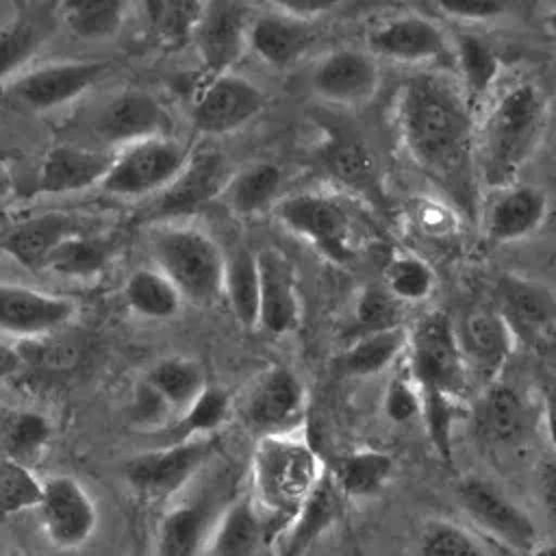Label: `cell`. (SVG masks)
Masks as SVG:
<instances>
[{
  "label": "cell",
  "instance_id": "1",
  "mask_svg": "<svg viewBox=\"0 0 556 556\" xmlns=\"http://www.w3.org/2000/svg\"><path fill=\"white\" fill-rule=\"evenodd\" d=\"M395 119L408 156L469 211L473 128L463 89L443 76H410L400 87Z\"/></svg>",
  "mask_w": 556,
  "mask_h": 556
},
{
  "label": "cell",
  "instance_id": "2",
  "mask_svg": "<svg viewBox=\"0 0 556 556\" xmlns=\"http://www.w3.org/2000/svg\"><path fill=\"white\" fill-rule=\"evenodd\" d=\"M549 102L534 83L506 89L491 106L480 132L478 169L489 187L515 185L547 128Z\"/></svg>",
  "mask_w": 556,
  "mask_h": 556
},
{
  "label": "cell",
  "instance_id": "3",
  "mask_svg": "<svg viewBox=\"0 0 556 556\" xmlns=\"http://www.w3.org/2000/svg\"><path fill=\"white\" fill-rule=\"evenodd\" d=\"M321 473L319 456L300 432L256 439L250 463V497L265 523L267 539L282 532Z\"/></svg>",
  "mask_w": 556,
  "mask_h": 556
},
{
  "label": "cell",
  "instance_id": "4",
  "mask_svg": "<svg viewBox=\"0 0 556 556\" xmlns=\"http://www.w3.org/2000/svg\"><path fill=\"white\" fill-rule=\"evenodd\" d=\"M154 267L178 289L182 302L213 306L224 298L226 256L211 235L187 224H161L150 235Z\"/></svg>",
  "mask_w": 556,
  "mask_h": 556
},
{
  "label": "cell",
  "instance_id": "5",
  "mask_svg": "<svg viewBox=\"0 0 556 556\" xmlns=\"http://www.w3.org/2000/svg\"><path fill=\"white\" fill-rule=\"evenodd\" d=\"M189 148L172 135L139 139L115 150L98 189L117 198L161 193L185 167Z\"/></svg>",
  "mask_w": 556,
  "mask_h": 556
},
{
  "label": "cell",
  "instance_id": "6",
  "mask_svg": "<svg viewBox=\"0 0 556 556\" xmlns=\"http://www.w3.org/2000/svg\"><path fill=\"white\" fill-rule=\"evenodd\" d=\"M408 376L419 393H447L460 397L467 378V365L458 345L456 328L443 313L421 317L408 330Z\"/></svg>",
  "mask_w": 556,
  "mask_h": 556
},
{
  "label": "cell",
  "instance_id": "7",
  "mask_svg": "<svg viewBox=\"0 0 556 556\" xmlns=\"http://www.w3.org/2000/svg\"><path fill=\"white\" fill-rule=\"evenodd\" d=\"M276 213L289 230L330 261L348 263L354 256L352 215L334 195L319 191L293 193L276 204Z\"/></svg>",
  "mask_w": 556,
  "mask_h": 556
},
{
  "label": "cell",
  "instance_id": "8",
  "mask_svg": "<svg viewBox=\"0 0 556 556\" xmlns=\"http://www.w3.org/2000/svg\"><path fill=\"white\" fill-rule=\"evenodd\" d=\"M106 70L109 61L96 59L43 63L11 78L7 85V98L20 109L33 113L54 111L87 93L98 78L106 74Z\"/></svg>",
  "mask_w": 556,
  "mask_h": 556
},
{
  "label": "cell",
  "instance_id": "9",
  "mask_svg": "<svg viewBox=\"0 0 556 556\" xmlns=\"http://www.w3.org/2000/svg\"><path fill=\"white\" fill-rule=\"evenodd\" d=\"M456 497L465 515L502 545L523 556L539 545V530L532 517L493 482L478 476H465L456 484Z\"/></svg>",
  "mask_w": 556,
  "mask_h": 556
},
{
  "label": "cell",
  "instance_id": "10",
  "mask_svg": "<svg viewBox=\"0 0 556 556\" xmlns=\"http://www.w3.org/2000/svg\"><path fill=\"white\" fill-rule=\"evenodd\" d=\"M213 447V437H200L146 450L124 465V478L141 495L169 497L200 471Z\"/></svg>",
  "mask_w": 556,
  "mask_h": 556
},
{
  "label": "cell",
  "instance_id": "11",
  "mask_svg": "<svg viewBox=\"0 0 556 556\" xmlns=\"http://www.w3.org/2000/svg\"><path fill=\"white\" fill-rule=\"evenodd\" d=\"M306 415V391L300 378L282 365L258 376L243 404V421L258 437L298 434Z\"/></svg>",
  "mask_w": 556,
  "mask_h": 556
},
{
  "label": "cell",
  "instance_id": "12",
  "mask_svg": "<svg viewBox=\"0 0 556 556\" xmlns=\"http://www.w3.org/2000/svg\"><path fill=\"white\" fill-rule=\"evenodd\" d=\"M35 508L48 541L61 549L85 545L98 528L96 502L74 476L41 480V495Z\"/></svg>",
  "mask_w": 556,
  "mask_h": 556
},
{
  "label": "cell",
  "instance_id": "13",
  "mask_svg": "<svg viewBox=\"0 0 556 556\" xmlns=\"http://www.w3.org/2000/svg\"><path fill=\"white\" fill-rule=\"evenodd\" d=\"M265 109V93L248 78L222 72L200 89L193 109L191 124L202 135H228L243 128Z\"/></svg>",
  "mask_w": 556,
  "mask_h": 556
},
{
  "label": "cell",
  "instance_id": "14",
  "mask_svg": "<svg viewBox=\"0 0 556 556\" xmlns=\"http://www.w3.org/2000/svg\"><path fill=\"white\" fill-rule=\"evenodd\" d=\"M96 135L113 150L139 139L169 135L172 117L165 104L150 91L126 89L111 96L93 119Z\"/></svg>",
  "mask_w": 556,
  "mask_h": 556
},
{
  "label": "cell",
  "instance_id": "15",
  "mask_svg": "<svg viewBox=\"0 0 556 556\" xmlns=\"http://www.w3.org/2000/svg\"><path fill=\"white\" fill-rule=\"evenodd\" d=\"M230 176L232 169L222 152L204 148L189 154L178 176L159 193L154 204V217L174 219L198 211L200 206L224 193Z\"/></svg>",
  "mask_w": 556,
  "mask_h": 556
},
{
  "label": "cell",
  "instance_id": "16",
  "mask_svg": "<svg viewBox=\"0 0 556 556\" xmlns=\"http://www.w3.org/2000/svg\"><path fill=\"white\" fill-rule=\"evenodd\" d=\"M70 298L24 285L0 282V332L20 341L48 337L74 317Z\"/></svg>",
  "mask_w": 556,
  "mask_h": 556
},
{
  "label": "cell",
  "instance_id": "17",
  "mask_svg": "<svg viewBox=\"0 0 556 556\" xmlns=\"http://www.w3.org/2000/svg\"><path fill=\"white\" fill-rule=\"evenodd\" d=\"M495 311L517 341L536 345L556 328V291L536 280L506 274L497 282Z\"/></svg>",
  "mask_w": 556,
  "mask_h": 556
},
{
  "label": "cell",
  "instance_id": "18",
  "mask_svg": "<svg viewBox=\"0 0 556 556\" xmlns=\"http://www.w3.org/2000/svg\"><path fill=\"white\" fill-rule=\"evenodd\" d=\"M258 263V328L269 334H287L300 324V298L295 269L278 248H261Z\"/></svg>",
  "mask_w": 556,
  "mask_h": 556
},
{
  "label": "cell",
  "instance_id": "19",
  "mask_svg": "<svg viewBox=\"0 0 556 556\" xmlns=\"http://www.w3.org/2000/svg\"><path fill=\"white\" fill-rule=\"evenodd\" d=\"M380 87V70L371 52L339 48L326 54L313 72V89L334 104H363Z\"/></svg>",
  "mask_w": 556,
  "mask_h": 556
},
{
  "label": "cell",
  "instance_id": "20",
  "mask_svg": "<svg viewBox=\"0 0 556 556\" xmlns=\"http://www.w3.org/2000/svg\"><path fill=\"white\" fill-rule=\"evenodd\" d=\"M345 500L348 497L334 482L332 473L324 469L300 510L276 536V554L306 556L319 536H324L343 517Z\"/></svg>",
  "mask_w": 556,
  "mask_h": 556
},
{
  "label": "cell",
  "instance_id": "21",
  "mask_svg": "<svg viewBox=\"0 0 556 556\" xmlns=\"http://www.w3.org/2000/svg\"><path fill=\"white\" fill-rule=\"evenodd\" d=\"M458 345L467 365L476 376L493 382L515 350V334L495 308H476L467 313L456 328Z\"/></svg>",
  "mask_w": 556,
  "mask_h": 556
},
{
  "label": "cell",
  "instance_id": "22",
  "mask_svg": "<svg viewBox=\"0 0 556 556\" xmlns=\"http://www.w3.org/2000/svg\"><path fill=\"white\" fill-rule=\"evenodd\" d=\"M371 54L400 63H428L450 54L445 33L421 15H400L367 35Z\"/></svg>",
  "mask_w": 556,
  "mask_h": 556
},
{
  "label": "cell",
  "instance_id": "23",
  "mask_svg": "<svg viewBox=\"0 0 556 556\" xmlns=\"http://www.w3.org/2000/svg\"><path fill=\"white\" fill-rule=\"evenodd\" d=\"M115 150L102 148H85L61 143L46 152L39 172H37V189L50 195L78 193L93 187H100L109 165L113 161Z\"/></svg>",
  "mask_w": 556,
  "mask_h": 556
},
{
  "label": "cell",
  "instance_id": "24",
  "mask_svg": "<svg viewBox=\"0 0 556 556\" xmlns=\"http://www.w3.org/2000/svg\"><path fill=\"white\" fill-rule=\"evenodd\" d=\"M193 35L204 67L211 74L228 72L248 46L245 13L232 0H217L204 9Z\"/></svg>",
  "mask_w": 556,
  "mask_h": 556
},
{
  "label": "cell",
  "instance_id": "25",
  "mask_svg": "<svg viewBox=\"0 0 556 556\" xmlns=\"http://www.w3.org/2000/svg\"><path fill=\"white\" fill-rule=\"evenodd\" d=\"M534 413L523 393L504 382H489L476 410V430L491 445H517L532 430Z\"/></svg>",
  "mask_w": 556,
  "mask_h": 556
},
{
  "label": "cell",
  "instance_id": "26",
  "mask_svg": "<svg viewBox=\"0 0 556 556\" xmlns=\"http://www.w3.org/2000/svg\"><path fill=\"white\" fill-rule=\"evenodd\" d=\"M547 215V198L528 185H508L486 211V232L497 243L519 241L539 230Z\"/></svg>",
  "mask_w": 556,
  "mask_h": 556
},
{
  "label": "cell",
  "instance_id": "27",
  "mask_svg": "<svg viewBox=\"0 0 556 556\" xmlns=\"http://www.w3.org/2000/svg\"><path fill=\"white\" fill-rule=\"evenodd\" d=\"M213 504V497L198 495L172 506L159 523V556H200L219 515H215Z\"/></svg>",
  "mask_w": 556,
  "mask_h": 556
},
{
  "label": "cell",
  "instance_id": "28",
  "mask_svg": "<svg viewBox=\"0 0 556 556\" xmlns=\"http://www.w3.org/2000/svg\"><path fill=\"white\" fill-rule=\"evenodd\" d=\"M85 230L83 222L70 213L50 211L17 224L2 241L7 254L30 269H43L48 254L70 235Z\"/></svg>",
  "mask_w": 556,
  "mask_h": 556
},
{
  "label": "cell",
  "instance_id": "29",
  "mask_svg": "<svg viewBox=\"0 0 556 556\" xmlns=\"http://www.w3.org/2000/svg\"><path fill=\"white\" fill-rule=\"evenodd\" d=\"M267 541L265 523L250 495L228 502L217 515L200 556H254Z\"/></svg>",
  "mask_w": 556,
  "mask_h": 556
},
{
  "label": "cell",
  "instance_id": "30",
  "mask_svg": "<svg viewBox=\"0 0 556 556\" xmlns=\"http://www.w3.org/2000/svg\"><path fill=\"white\" fill-rule=\"evenodd\" d=\"M313 41L304 20L291 15H261L248 28V46L267 65H291Z\"/></svg>",
  "mask_w": 556,
  "mask_h": 556
},
{
  "label": "cell",
  "instance_id": "31",
  "mask_svg": "<svg viewBox=\"0 0 556 556\" xmlns=\"http://www.w3.org/2000/svg\"><path fill=\"white\" fill-rule=\"evenodd\" d=\"M408 343V330L393 326L356 334L352 343L339 354L337 369L345 376H371L387 369Z\"/></svg>",
  "mask_w": 556,
  "mask_h": 556
},
{
  "label": "cell",
  "instance_id": "32",
  "mask_svg": "<svg viewBox=\"0 0 556 556\" xmlns=\"http://www.w3.org/2000/svg\"><path fill=\"white\" fill-rule=\"evenodd\" d=\"M282 172L271 161L250 163L228 178L222 198L232 213L250 217L265 211L278 195Z\"/></svg>",
  "mask_w": 556,
  "mask_h": 556
},
{
  "label": "cell",
  "instance_id": "33",
  "mask_svg": "<svg viewBox=\"0 0 556 556\" xmlns=\"http://www.w3.org/2000/svg\"><path fill=\"white\" fill-rule=\"evenodd\" d=\"M130 0H61L63 26L83 41H104L119 33Z\"/></svg>",
  "mask_w": 556,
  "mask_h": 556
},
{
  "label": "cell",
  "instance_id": "34",
  "mask_svg": "<svg viewBox=\"0 0 556 556\" xmlns=\"http://www.w3.org/2000/svg\"><path fill=\"white\" fill-rule=\"evenodd\" d=\"M113 254V241L96 232H74L65 237L46 258L43 269L65 278H93L98 276Z\"/></svg>",
  "mask_w": 556,
  "mask_h": 556
},
{
  "label": "cell",
  "instance_id": "35",
  "mask_svg": "<svg viewBox=\"0 0 556 556\" xmlns=\"http://www.w3.org/2000/svg\"><path fill=\"white\" fill-rule=\"evenodd\" d=\"M345 497H371L393 473V458L382 450H354L328 467Z\"/></svg>",
  "mask_w": 556,
  "mask_h": 556
},
{
  "label": "cell",
  "instance_id": "36",
  "mask_svg": "<svg viewBox=\"0 0 556 556\" xmlns=\"http://www.w3.org/2000/svg\"><path fill=\"white\" fill-rule=\"evenodd\" d=\"M52 437L50 421L35 410H4L0 415L2 458L33 467Z\"/></svg>",
  "mask_w": 556,
  "mask_h": 556
},
{
  "label": "cell",
  "instance_id": "37",
  "mask_svg": "<svg viewBox=\"0 0 556 556\" xmlns=\"http://www.w3.org/2000/svg\"><path fill=\"white\" fill-rule=\"evenodd\" d=\"M224 295L232 315L245 328L258 326V263L256 252L248 248L235 250L226 256Z\"/></svg>",
  "mask_w": 556,
  "mask_h": 556
},
{
  "label": "cell",
  "instance_id": "38",
  "mask_svg": "<svg viewBox=\"0 0 556 556\" xmlns=\"http://www.w3.org/2000/svg\"><path fill=\"white\" fill-rule=\"evenodd\" d=\"M124 298L137 315L148 319H169L182 306L178 289L156 267L135 269L124 285Z\"/></svg>",
  "mask_w": 556,
  "mask_h": 556
},
{
  "label": "cell",
  "instance_id": "39",
  "mask_svg": "<svg viewBox=\"0 0 556 556\" xmlns=\"http://www.w3.org/2000/svg\"><path fill=\"white\" fill-rule=\"evenodd\" d=\"M230 413V397L219 387H208L195 397L191 406H187L165 430L159 434H165L161 445L167 443H182L200 437H211Z\"/></svg>",
  "mask_w": 556,
  "mask_h": 556
},
{
  "label": "cell",
  "instance_id": "40",
  "mask_svg": "<svg viewBox=\"0 0 556 556\" xmlns=\"http://www.w3.org/2000/svg\"><path fill=\"white\" fill-rule=\"evenodd\" d=\"M146 380L165 397V402L176 410V417L195 402V397L206 389L204 369L200 363L185 356H167L152 365Z\"/></svg>",
  "mask_w": 556,
  "mask_h": 556
},
{
  "label": "cell",
  "instance_id": "41",
  "mask_svg": "<svg viewBox=\"0 0 556 556\" xmlns=\"http://www.w3.org/2000/svg\"><path fill=\"white\" fill-rule=\"evenodd\" d=\"M417 556H493L469 528L450 519H430L417 539Z\"/></svg>",
  "mask_w": 556,
  "mask_h": 556
},
{
  "label": "cell",
  "instance_id": "42",
  "mask_svg": "<svg viewBox=\"0 0 556 556\" xmlns=\"http://www.w3.org/2000/svg\"><path fill=\"white\" fill-rule=\"evenodd\" d=\"M458 67L463 76V93L467 102L480 100L495 83L500 61L495 52L476 37H460L458 41Z\"/></svg>",
  "mask_w": 556,
  "mask_h": 556
},
{
  "label": "cell",
  "instance_id": "43",
  "mask_svg": "<svg viewBox=\"0 0 556 556\" xmlns=\"http://www.w3.org/2000/svg\"><path fill=\"white\" fill-rule=\"evenodd\" d=\"M384 289L400 302H421L434 289V274L426 261L415 254L393 256L384 271Z\"/></svg>",
  "mask_w": 556,
  "mask_h": 556
},
{
  "label": "cell",
  "instance_id": "44",
  "mask_svg": "<svg viewBox=\"0 0 556 556\" xmlns=\"http://www.w3.org/2000/svg\"><path fill=\"white\" fill-rule=\"evenodd\" d=\"M43 33L28 20H11L0 26V83L20 74L37 54Z\"/></svg>",
  "mask_w": 556,
  "mask_h": 556
},
{
  "label": "cell",
  "instance_id": "45",
  "mask_svg": "<svg viewBox=\"0 0 556 556\" xmlns=\"http://www.w3.org/2000/svg\"><path fill=\"white\" fill-rule=\"evenodd\" d=\"M41 495V480L33 467L0 458V517L35 508Z\"/></svg>",
  "mask_w": 556,
  "mask_h": 556
},
{
  "label": "cell",
  "instance_id": "46",
  "mask_svg": "<svg viewBox=\"0 0 556 556\" xmlns=\"http://www.w3.org/2000/svg\"><path fill=\"white\" fill-rule=\"evenodd\" d=\"M393 326H402L400 300H395L384 285H367L361 289L354 304V337Z\"/></svg>",
  "mask_w": 556,
  "mask_h": 556
},
{
  "label": "cell",
  "instance_id": "47",
  "mask_svg": "<svg viewBox=\"0 0 556 556\" xmlns=\"http://www.w3.org/2000/svg\"><path fill=\"white\" fill-rule=\"evenodd\" d=\"M458 400L447 393H421V417L426 421L432 445L445 463H452V426L458 417Z\"/></svg>",
  "mask_w": 556,
  "mask_h": 556
},
{
  "label": "cell",
  "instance_id": "48",
  "mask_svg": "<svg viewBox=\"0 0 556 556\" xmlns=\"http://www.w3.org/2000/svg\"><path fill=\"white\" fill-rule=\"evenodd\" d=\"M439 11L454 20L491 22L502 17L526 15L534 0H432Z\"/></svg>",
  "mask_w": 556,
  "mask_h": 556
},
{
  "label": "cell",
  "instance_id": "49",
  "mask_svg": "<svg viewBox=\"0 0 556 556\" xmlns=\"http://www.w3.org/2000/svg\"><path fill=\"white\" fill-rule=\"evenodd\" d=\"M128 413L130 421L146 432H161L176 419V410L146 378L137 382Z\"/></svg>",
  "mask_w": 556,
  "mask_h": 556
},
{
  "label": "cell",
  "instance_id": "50",
  "mask_svg": "<svg viewBox=\"0 0 556 556\" xmlns=\"http://www.w3.org/2000/svg\"><path fill=\"white\" fill-rule=\"evenodd\" d=\"M330 169L345 182L365 187L371 180V161L369 154L354 141H337L328 150Z\"/></svg>",
  "mask_w": 556,
  "mask_h": 556
},
{
  "label": "cell",
  "instance_id": "51",
  "mask_svg": "<svg viewBox=\"0 0 556 556\" xmlns=\"http://www.w3.org/2000/svg\"><path fill=\"white\" fill-rule=\"evenodd\" d=\"M384 413L389 419L402 424L421 417V393L410 376H393L384 393Z\"/></svg>",
  "mask_w": 556,
  "mask_h": 556
},
{
  "label": "cell",
  "instance_id": "52",
  "mask_svg": "<svg viewBox=\"0 0 556 556\" xmlns=\"http://www.w3.org/2000/svg\"><path fill=\"white\" fill-rule=\"evenodd\" d=\"M280 11H285V15L304 20V17H313V15H321L332 11L334 7H339L343 0H271Z\"/></svg>",
  "mask_w": 556,
  "mask_h": 556
},
{
  "label": "cell",
  "instance_id": "53",
  "mask_svg": "<svg viewBox=\"0 0 556 556\" xmlns=\"http://www.w3.org/2000/svg\"><path fill=\"white\" fill-rule=\"evenodd\" d=\"M536 484L543 506L556 515V458H549L539 465Z\"/></svg>",
  "mask_w": 556,
  "mask_h": 556
},
{
  "label": "cell",
  "instance_id": "54",
  "mask_svg": "<svg viewBox=\"0 0 556 556\" xmlns=\"http://www.w3.org/2000/svg\"><path fill=\"white\" fill-rule=\"evenodd\" d=\"M539 356H541V365L547 371L549 384L556 387V328L552 332H547L539 343Z\"/></svg>",
  "mask_w": 556,
  "mask_h": 556
},
{
  "label": "cell",
  "instance_id": "55",
  "mask_svg": "<svg viewBox=\"0 0 556 556\" xmlns=\"http://www.w3.org/2000/svg\"><path fill=\"white\" fill-rule=\"evenodd\" d=\"M24 367V358L17 345H7L0 343V380L11 378L13 374H17Z\"/></svg>",
  "mask_w": 556,
  "mask_h": 556
},
{
  "label": "cell",
  "instance_id": "56",
  "mask_svg": "<svg viewBox=\"0 0 556 556\" xmlns=\"http://www.w3.org/2000/svg\"><path fill=\"white\" fill-rule=\"evenodd\" d=\"M545 424L552 445L556 447V387H547L545 391Z\"/></svg>",
  "mask_w": 556,
  "mask_h": 556
},
{
  "label": "cell",
  "instance_id": "57",
  "mask_svg": "<svg viewBox=\"0 0 556 556\" xmlns=\"http://www.w3.org/2000/svg\"><path fill=\"white\" fill-rule=\"evenodd\" d=\"M9 187H11V176H9V167L4 163V159L0 156V200L9 193Z\"/></svg>",
  "mask_w": 556,
  "mask_h": 556
},
{
  "label": "cell",
  "instance_id": "58",
  "mask_svg": "<svg viewBox=\"0 0 556 556\" xmlns=\"http://www.w3.org/2000/svg\"><path fill=\"white\" fill-rule=\"evenodd\" d=\"M528 556H556V543H539Z\"/></svg>",
  "mask_w": 556,
  "mask_h": 556
},
{
  "label": "cell",
  "instance_id": "59",
  "mask_svg": "<svg viewBox=\"0 0 556 556\" xmlns=\"http://www.w3.org/2000/svg\"><path fill=\"white\" fill-rule=\"evenodd\" d=\"M545 28H547V33H549L552 37H556V9L547 13V17H545Z\"/></svg>",
  "mask_w": 556,
  "mask_h": 556
},
{
  "label": "cell",
  "instance_id": "60",
  "mask_svg": "<svg viewBox=\"0 0 556 556\" xmlns=\"http://www.w3.org/2000/svg\"><path fill=\"white\" fill-rule=\"evenodd\" d=\"M348 556H367V552L361 547V545H354L352 549H350V554Z\"/></svg>",
  "mask_w": 556,
  "mask_h": 556
},
{
  "label": "cell",
  "instance_id": "61",
  "mask_svg": "<svg viewBox=\"0 0 556 556\" xmlns=\"http://www.w3.org/2000/svg\"><path fill=\"white\" fill-rule=\"evenodd\" d=\"M7 556H22V554H7Z\"/></svg>",
  "mask_w": 556,
  "mask_h": 556
}]
</instances>
